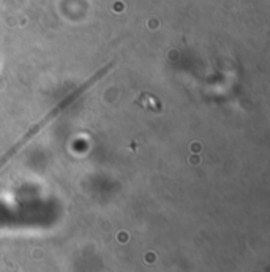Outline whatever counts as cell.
I'll list each match as a JSON object with an SVG mask.
<instances>
[{"mask_svg":"<svg viewBox=\"0 0 270 272\" xmlns=\"http://www.w3.org/2000/svg\"><path fill=\"white\" fill-rule=\"evenodd\" d=\"M112 67H114V62H111V64H108L106 67H103V68H100V70L97 71V73H95L93 76H90V78L89 79H87L84 84H81V86L79 87H77V89H74L71 93H69V95H67L64 100H60L59 101V103L54 106V108H52L51 109V111L45 116V117H43L41 119V121H38L37 124H33V125H30V129L27 130V132H25L22 136H21V139L19 141H17V142H14L13 144V146L10 147V149H8L6 152H5V154L2 155V157H0V169H2L6 163H8V161H10L16 154H17V152H19L24 146H25V144H27L32 138H33V136L35 135H38L43 129H45V127L49 124V122H52V121H54V119L59 116V114H62V111H64V109H67L68 106H71L73 103H74V101L77 100V98H79L81 95H82V93L87 90V89H89V87H92L93 86V84L95 82H97V81H100L101 78H103V76H106L111 70H112Z\"/></svg>","mask_w":270,"mask_h":272,"instance_id":"obj_1","label":"cell"}]
</instances>
